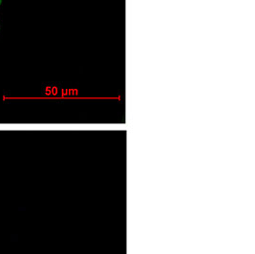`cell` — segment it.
Wrapping results in <instances>:
<instances>
[{
  "mask_svg": "<svg viewBox=\"0 0 255 254\" xmlns=\"http://www.w3.org/2000/svg\"><path fill=\"white\" fill-rule=\"evenodd\" d=\"M1 2H2V0H0V4H1Z\"/></svg>",
  "mask_w": 255,
  "mask_h": 254,
  "instance_id": "cell-1",
  "label": "cell"
}]
</instances>
